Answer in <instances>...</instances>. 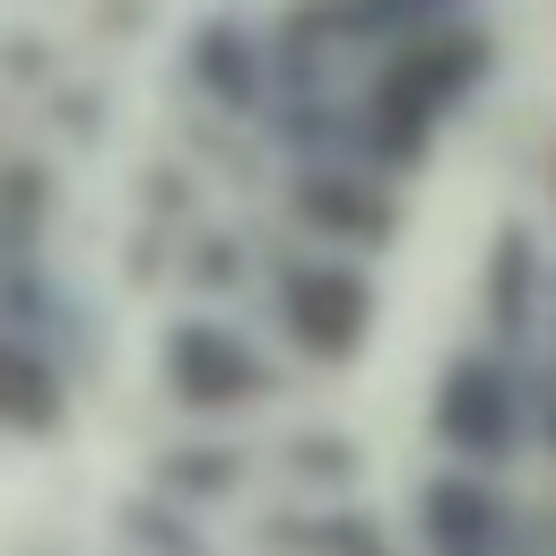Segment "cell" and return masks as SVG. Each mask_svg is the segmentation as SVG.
<instances>
[{
  "label": "cell",
  "mask_w": 556,
  "mask_h": 556,
  "mask_svg": "<svg viewBox=\"0 0 556 556\" xmlns=\"http://www.w3.org/2000/svg\"><path fill=\"white\" fill-rule=\"evenodd\" d=\"M495 70V35L478 17H452V26H426V35H400L382 52L356 61V87H348V130H356V156L391 182H408L434 139L469 113V96L486 87Z\"/></svg>",
  "instance_id": "6da1fadb"
},
{
  "label": "cell",
  "mask_w": 556,
  "mask_h": 556,
  "mask_svg": "<svg viewBox=\"0 0 556 556\" xmlns=\"http://www.w3.org/2000/svg\"><path fill=\"white\" fill-rule=\"evenodd\" d=\"M452 17H469V0H313V26H321L330 52H348V61H365V52L400 43V35L452 26Z\"/></svg>",
  "instance_id": "7a4b0ae2"
},
{
  "label": "cell",
  "mask_w": 556,
  "mask_h": 556,
  "mask_svg": "<svg viewBox=\"0 0 556 556\" xmlns=\"http://www.w3.org/2000/svg\"><path fill=\"white\" fill-rule=\"evenodd\" d=\"M547 226H556V139H547Z\"/></svg>",
  "instance_id": "3957f363"
}]
</instances>
